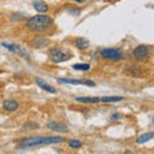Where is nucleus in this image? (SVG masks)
<instances>
[{
  "label": "nucleus",
  "instance_id": "1",
  "mask_svg": "<svg viewBox=\"0 0 154 154\" xmlns=\"http://www.w3.org/2000/svg\"><path fill=\"white\" fill-rule=\"evenodd\" d=\"M66 139L60 136H33V137H25L19 141V148L28 149V148H36V146H45L53 145V144L64 143Z\"/></svg>",
  "mask_w": 154,
  "mask_h": 154
},
{
  "label": "nucleus",
  "instance_id": "2",
  "mask_svg": "<svg viewBox=\"0 0 154 154\" xmlns=\"http://www.w3.org/2000/svg\"><path fill=\"white\" fill-rule=\"evenodd\" d=\"M53 23L54 22L51 17L45 16V14H38L28 19L26 22V27L33 32H45L53 26Z\"/></svg>",
  "mask_w": 154,
  "mask_h": 154
},
{
  "label": "nucleus",
  "instance_id": "3",
  "mask_svg": "<svg viewBox=\"0 0 154 154\" xmlns=\"http://www.w3.org/2000/svg\"><path fill=\"white\" fill-rule=\"evenodd\" d=\"M102 58L107 60H122L123 59V53L118 48H107L100 51Z\"/></svg>",
  "mask_w": 154,
  "mask_h": 154
},
{
  "label": "nucleus",
  "instance_id": "4",
  "mask_svg": "<svg viewBox=\"0 0 154 154\" xmlns=\"http://www.w3.org/2000/svg\"><path fill=\"white\" fill-rule=\"evenodd\" d=\"M149 57V49L146 45H139L134 49V58L139 62L146 60Z\"/></svg>",
  "mask_w": 154,
  "mask_h": 154
},
{
  "label": "nucleus",
  "instance_id": "5",
  "mask_svg": "<svg viewBox=\"0 0 154 154\" xmlns=\"http://www.w3.org/2000/svg\"><path fill=\"white\" fill-rule=\"evenodd\" d=\"M49 55H50V60L54 62V63H60V62H64L69 58L68 54H66L64 51H62L59 49H51Z\"/></svg>",
  "mask_w": 154,
  "mask_h": 154
},
{
  "label": "nucleus",
  "instance_id": "6",
  "mask_svg": "<svg viewBox=\"0 0 154 154\" xmlns=\"http://www.w3.org/2000/svg\"><path fill=\"white\" fill-rule=\"evenodd\" d=\"M46 127L55 132H68L67 126H64V125H62L59 122H55V121H49L46 123Z\"/></svg>",
  "mask_w": 154,
  "mask_h": 154
},
{
  "label": "nucleus",
  "instance_id": "7",
  "mask_svg": "<svg viewBox=\"0 0 154 154\" xmlns=\"http://www.w3.org/2000/svg\"><path fill=\"white\" fill-rule=\"evenodd\" d=\"M32 5L35 8V11L38 12L40 14H45L48 11H49V5H48L44 0H33Z\"/></svg>",
  "mask_w": 154,
  "mask_h": 154
},
{
  "label": "nucleus",
  "instance_id": "8",
  "mask_svg": "<svg viewBox=\"0 0 154 154\" xmlns=\"http://www.w3.org/2000/svg\"><path fill=\"white\" fill-rule=\"evenodd\" d=\"M3 108H4V110H7V112H16L19 108V104L14 99H8V100H4Z\"/></svg>",
  "mask_w": 154,
  "mask_h": 154
},
{
  "label": "nucleus",
  "instance_id": "9",
  "mask_svg": "<svg viewBox=\"0 0 154 154\" xmlns=\"http://www.w3.org/2000/svg\"><path fill=\"white\" fill-rule=\"evenodd\" d=\"M36 84H37L38 86H40V88H41L42 90L48 91V93H51V94H55V93H57V90H55L54 88H51V86H50L49 84H46L44 80L40 79V77H36Z\"/></svg>",
  "mask_w": 154,
  "mask_h": 154
},
{
  "label": "nucleus",
  "instance_id": "10",
  "mask_svg": "<svg viewBox=\"0 0 154 154\" xmlns=\"http://www.w3.org/2000/svg\"><path fill=\"white\" fill-rule=\"evenodd\" d=\"M32 44H33V46H36V48H44V46L49 45V40H48L46 37H44V36H36L35 38H33Z\"/></svg>",
  "mask_w": 154,
  "mask_h": 154
},
{
  "label": "nucleus",
  "instance_id": "11",
  "mask_svg": "<svg viewBox=\"0 0 154 154\" xmlns=\"http://www.w3.org/2000/svg\"><path fill=\"white\" fill-rule=\"evenodd\" d=\"M75 45L79 48L80 50H85V49H88V48L90 46V42H89V40H86L85 37H79V38H76Z\"/></svg>",
  "mask_w": 154,
  "mask_h": 154
},
{
  "label": "nucleus",
  "instance_id": "12",
  "mask_svg": "<svg viewBox=\"0 0 154 154\" xmlns=\"http://www.w3.org/2000/svg\"><path fill=\"white\" fill-rule=\"evenodd\" d=\"M154 139V132H146V134H143L140 135L137 139H136V143L137 144H144V143H148L149 140Z\"/></svg>",
  "mask_w": 154,
  "mask_h": 154
},
{
  "label": "nucleus",
  "instance_id": "13",
  "mask_svg": "<svg viewBox=\"0 0 154 154\" xmlns=\"http://www.w3.org/2000/svg\"><path fill=\"white\" fill-rule=\"evenodd\" d=\"M76 102H79V103H86V104L99 103L100 102V98H85V96H79V98H76Z\"/></svg>",
  "mask_w": 154,
  "mask_h": 154
},
{
  "label": "nucleus",
  "instance_id": "14",
  "mask_svg": "<svg viewBox=\"0 0 154 154\" xmlns=\"http://www.w3.org/2000/svg\"><path fill=\"white\" fill-rule=\"evenodd\" d=\"M5 49H8V50H11V51H14V53H23V49L19 45H17V44H7V42H3L2 44Z\"/></svg>",
  "mask_w": 154,
  "mask_h": 154
},
{
  "label": "nucleus",
  "instance_id": "15",
  "mask_svg": "<svg viewBox=\"0 0 154 154\" xmlns=\"http://www.w3.org/2000/svg\"><path fill=\"white\" fill-rule=\"evenodd\" d=\"M58 84H72V85H82V80H75V79H58Z\"/></svg>",
  "mask_w": 154,
  "mask_h": 154
},
{
  "label": "nucleus",
  "instance_id": "16",
  "mask_svg": "<svg viewBox=\"0 0 154 154\" xmlns=\"http://www.w3.org/2000/svg\"><path fill=\"white\" fill-rule=\"evenodd\" d=\"M123 98L122 96H103L100 98V102L103 103H114V102H121Z\"/></svg>",
  "mask_w": 154,
  "mask_h": 154
},
{
  "label": "nucleus",
  "instance_id": "17",
  "mask_svg": "<svg viewBox=\"0 0 154 154\" xmlns=\"http://www.w3.org/2000/svg\"><path fill=\"white\" fill-rule=\"evenodd\" d=\"M72 68L76 69V71H89L90 64L89 63H77V64L72 66Z\"/></svg>",
  "mask_w": 154,
  "mask_h": 154
},
{
  "label": "nucleus",
  "instance_id": "18",
  "mask_svg": "<svg viewBox=\"0 0 154 154\" xmlns=\"http://www.w3.org/2000/svg\"><path fill=\"white\" fill-rule=\"evenodd\" d=\"M68 145L71 146V148H81L82 146V143H81L80 140H75V139H72V140H69L68 141Z\"/></svg>",
  "mask_w": 154,
  "mask_h": 154
},
{
  "label": "nucleus",
  "instance_id": "19",
  "mask_svg": "<svg viewBox=\"0 0 154 154\" xmlns=\"http://www.w3.org/2000/svg\"><path fill=\"white\" fill-rule=\"evenodd\" d=\"M36 128H38V125L36 122H27L23 126V130H36Z\"/></svg>",
  "mask_w": 154,
  "mask_h": 154
},
{
  "label": "nucleus",
  "instance_id": "20",
  "mask_svg": "<svg viewBox=\"0 0 154 154\" xmlns=\"http://www.w3.org/2000/svg\"><path fill=\"white\" fill-rule=\"evenodd\" d=\"M82 84L88 85V86H95V82L94 81H91V80H82Z\"/></svg>",
  "mask_w": 154,
  "mask_h": 154
},
{
  "label": "nucleus",
  "instance_id": "21",
  "mask_svg": "<svg viewBox=\"0 0 154 154\" xmlns=\"http://www.w3.org/2000/svg\"><path fill=\"white\" fill-rule=\"evenodd\" d=\"M121 117H122V114L118 113V112H117V113H113L112 116H110V118H112V119H119Z\"/></svg>",
  "mask_w": 154,
  "mask_h": 154
},
{
  "label": "nucleus",
  "instance_id": "22",
  "mask_svg": "<svg viewBox=\"0 0 154 154\" xmlns=\"http://www.w3.org/2000/svg\"><path fill=\"white\" fill-rule=\"evenodd\" d=\"M73 2H77V3H84L85 0H73Z\"/></svg>",
  "mask_w": 154,
  "mask_h": 154
},
{
  "label": "nucleus",
  "instance_id": "23",
  "mask_svg": "<svg viewBox=\"0 0 154 154\" xmlns=\"http://www.w3.org/2000/svg\"><path fill=\"white\" fill-rule=\"evenodd\" d=\"M126 154H132V153L131 152H126Z\"/></svg>",
  "mask_w": 154,
  "mask_h": 154
},
{
  "label": "nucleus",
  "instance_id": "24",
  "mask_svg": "<svg viewBox=\"0 0 154 154\" xmlns=\"http://www.w3.org/2000/svg\"><path fill=\"white\" fill-rule=\"evenodd\" d=\"M153 122H154V117H153Z\"/></svg>",
  "mask_w": 154,
  "mask_h": 154
}]
</instances>
